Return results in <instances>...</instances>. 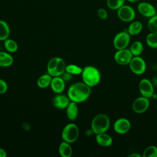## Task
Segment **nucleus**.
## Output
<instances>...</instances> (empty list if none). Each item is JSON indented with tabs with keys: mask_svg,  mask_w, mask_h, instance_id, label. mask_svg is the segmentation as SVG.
Segmentation results:
<instances>
[{
	"mask_svg": "<svg viewBox=\"0 0 157 157\" xmlns=\"http://www.w3.org/2000/svg\"><path fill=\"white\" fill-rule=\"evenodd\" d=\"M91 93L90 86L84 82H77L69 86L67 90V96L71 101L80 103L88 99Z\"/></svg>",
	"mask_w": 157,
	"mask_h": 157,
	"instance_id": "f257e3e1",
	"label": "nucleus"
},
{
	"mask_svg": "<svg viewBox=\"0 0 157 157\" xmlns=\"http://www.w3.org/2000/svg\"><path fill=\"white\" fill-rule=\"evenodd\" d=\"M81 74L83 82L91 88L98 85L101 81L100 72L94 66H87L85 67Z\"/></svg>",
	"mask_w": 157,
	"mask_h": 157,
	"instance_id": "f03ea898",
	"label": "nucleus"
},
{
	"mask_svg": "<svg viewBox=\"0 0 157 157\" xmlns=\"http://www.w3.org/2000/svg\"><path fill=\"white\" fill-rule=\"evenodd\" d=\"M110 120L109 117L104 113L96 115L92 120L91 129L95 134L106 132L109 129Z\"/></svg>",
	"mask_w": 157,
	"mask_h": 157,
	"instance_id": "7ed1b4c3",
	"label": "nucleus"
},
{
	"mask_svg": "<svg viewBox=\"0 0 157 157\" xmlns=\"http://www.w3.org/2000/svg\"><path fill=\"white\" fill-rule=\"evenodd\" d=\"M66 63L63 58L54 57L50 59L47 64V72L52 77L61 76L65 72Z\"/></svg>",
	"mask_w": 157,
	"mask_h": 157,
	"instance_id": "20e7f679",
	"label": "nucleus"
},
{
	"mask_svg": "<svg viewBox=\"0 0 157 157\" xmlns=\"http://www.w3.org/2000/svg\"><path fill=\"white\" fill-rule=\"evenodd\" d=\"M79 136V130L78 126L74 123H69L66 124L61 132V137L63 141L69 144L75 142Z\"/></svg>",
	"mask_w": 157,
	"mask_h": 157,
	"instance_id": "39448f33",
	"label": "nucleus"
},
{
	"mask_svg": "<svg viewBox=\"0 0 157 157\" xmlns=\"http://www.w3.org/2000/svg\"><path fill=\"white\" fill-rule=\"evenodd\" d=\"M131 41V35L126 31H121L115 34L113 39V45L117 50L127 48Z\"/></svg>",
	"mask_w": 157,
	"mask_h": 157,
	"instance_id": "423d86ee",
	"label": "nucleus"
},
{
	"mask_svg": "<svg viewBox=\"0 0 157 157\" xmlns=\"http://www.w3.org/2000/svg\"><path fill=\"white\" fill-rule=\"evenodd\" d=\"M128 66L131 71L137 75H140L144 74L147 69L145 61L140 56H133Z\"/></svg>",
	"mask_w": 157,
	"mask_h": 157,
	"instance_id": "0eeeda50",
	"label": "nucleus"
},
{
	"mask_svg": "<svg viewBox=\"0 0 157 157\" xmlns=\"http://www.w3.org/2000/svg\"><path fill=\"white\" fill-rule=\"evenodd\" d=\"M117 15L121 21L131 22L136 17V12L131 6L124 4L117 10Z\"/></svg>",
	"mask_w": 157,
	"mask_h": 157,
	"instance_id": "6e6552de",
	"label": "nucleus"
},
{
	"mask_svg": "<svg viewBox=\"0 0 157 157\" xmlns=\"http://www.w3.org/2000/svg\"><path fill=\"white\" fill-rule=\"evenodd\" d=\"M133 55L129 49L127 48L117 50L113 56L115 61L121 66L128 65Z\"/></svg>",
	"mask_w": 157,
	"mask_h": 157,
	"instance_id": "1a4fd4ad",
	"label": "nucleus"
},
{
	"mask_svg": "<svg viewBox=\"0 0 157 157\" xmlns=\"http://www.w3.org/2000/svg\"><path fill=\"white\" fill-rule=\"evenodd\" d=\"M149 98L141 96L134 100L132 104V109L135 113L140 114L146 112L149 108Z\"/></svg>",
	"mask_w": 157,
	"mask_h": 157,
	"instance_id": "9d476101",
	"label": "nucleus"
},
{
	"mask_svg": "<svg viewBox=\"0 0 157 157\" xmlns=\"http://www.w3.org/2000/svg\"><path fill=\"white\" fill-rule=\"evenodd\" d=\"M154 86L151 81L148 78H144L139 82V90L141 96L150 98L154 94Z\"/></svg>",
	"mask_w": 157,
	"mask_h": 157,
	"instance_id": "9b49d317",
	"label": "nucleus"
},
{
	"mask_svg": "<svg viewBox=\"0 0 157 157\" xmlns=\"http://www.w3.org/2000/svg\"><path fill=\"white\" fill-rule=\"evenodd\" d=\"M131 127L130 121L126 118H119L113 123V129L117 134H125L129 132Z\"/></svg>",
	"mask_w": 157,
	"mask_h": 157,
	"instance_id": "f8f14e48",
	"label": "nucleus"
},
{
	"mask_svg": "<svg viewBox=\"0 0 157 157\" xmlns=\"http://www.w3.org/2000/svg\"><path fill=\"white\" fill-rule=\"evenodd\" d=\"M137 7L139 13L144 17L150 18L156 14V8L150 2H140Z\"/></svg>",
	"mask_w": 157,
	"mask_h": 157,
	"instance_id": "ddd939ff",
	"label": "nucleus"
},
{
	"mask_svg": "<svg viewBox=\"0 0 157 157\" xmlns=\"http://www.w3.org/2000/svg\"><path fill=\"white\" fill-rule=\"evenodd\" d=\"M70 102L71 100L67 96L60 94V93L55 96L53 99V105L58 109H66Z\"/></svg>",
	"mask_w": 157,
	"mask_h": 157,
	"instance_id": "4468645a",
	"label": "nucleus"
},
{
	"mask_svg": "<svg viewBox=\"0 0 157 157\" xmlns=\"http://www.w3.org/2000/svg\"><path fill=\"white\" fill-rule=\"evenodd\" d=\"M50 86L52 91L55 93H61L65 88V81L60 76L54 77L52 78Z\"/></svg>",
	"mask_w": 157,
	"mask_h": 157,
	"instance_id": "2eb2a0df",
	"label": "nucleus"
},
{
	"mask_svg": "<svg viewBox=\"0 0 157 157\" xmlns=\"http://www.w3.org/2000/svg\"><path fill=\"white\" fill-rule=\"evenodd\" d=\"M96 141L98 145L104 147H108L112 145V137L106 132L96 134Z\"/></svg>",
	"mask_w": 157,
	"mask_h": 157,
	"instance_id": "dca6fc26",
	"label": "nucleus"
},
{
	"mask_svg": "<svg viewBox=\"0 0 157 157\" xmlns=\"http://www.w3.org/2000/svg\"><path fill=\"white\" fill-rule=\"evenodd\" d=\"M143 29V25L139 21H132L129 24L127 32L131 36H136L141 33Z\"/></svg>",
	"mask_w": 157,
	"mask_h": 157,
	"instance_id": "f3484780",
	"label": "nucleus"
},
{
	"mask_svg": "<svg viewBox=\"0 0 157 157\" xmlns=\"http://www.w3.org/2000/svg\"><path fill=\"white\" fill-rule=\"evenodd\" d=\"M78 109L77 103L71 101L66 108V115L68 119L71 121L75 120L78 116Z\"/></svg>",
	"mask_w": 157,
	"mask_h": 157,
	"instance_id": "a211bd4d",
	"label": "nucleus"
},
{
	"mask_svg": "<svg viewBox=\"0 0 157 157\" xmlns=\"http://www.w3.org/2000/svg\"><path fill=\"white\" fill-rule=\"evenodd\" d=\"M58 151L60 156L62 157H70L72 155V149L69 143L63 141L60 143L58 148Z\"/></svg>",
	"mask_w": 157,
	"mask_h": 157,
	"instance_id": "6ab92c4d",
	"label": "nucleus"
},
{
	"mask_svg": "<svg viewBox=\"0 0 157 157\" xmlns=\"http://www.w3.org/2000/svg\"><path fill=\"white\" fill-rule=\"evenodd\" d=\"M13 63L12 56L4 52H0V67H9Z\"/></svg>",
	"mask_w": 157,
	"mask_h": 157,
	"instance_id": "aec40b11",
	"label": "nucleus"
},
{
	"mask_svg": "<svg viewBox=\"0 0 157 157\" xmlns=\"http://www.w3.org/2000/svg\"><path fill=\"white\" fill-rule=\"evenodd\" d=\"M10 34V27L8 23L0 20V40L4 41L8 39Z\"/></svg>",
	"mask_w": 157,
	"mask_h": 157,
	"instance_id": "412c9836",
	"label": "nucleus"
},
{
	"mask_svg": "<svg viewBox=\"0 0 157 157\" xmlns=\"http://www.w3.org/2000/svg\"><path fill=\"white\" fill-rule=\"evenodd\" d=\"M52 77L49 74H45L39 77L37 81V85L40 88H45L50 85Z\"/></svg>",
	"mask_w": 157,
	"mask_h": 157,
	"instance_id": "4be33fe9",
	"label": "nucleus"
},
{
	"mask_svg": "<svg viewBox=\"0 0 157 157\" xmlns=\"http://www.w3.org/2000/svg\"><path fill=\"white\" fill-rule=\"evenodd\" d=\"M129 50L131 52L133 56H140L144 50L143 44L139 40L134 41L130 46Z\"/></svg>",
	"mask_w": 157,
	"mask_h": 157,
	"instance_id": "5701e85b",
	"label": "nucleus"
},
{
	"mask_svg": "<svg viewBox=\"0 0 157 157\" xmlns=\"http://www.w3.org/2000/svg\"><path fill=\"white\" fill-rule=\"evenodd\" d=\"M4 47L9 53H15L18 50V44L13 39H7L4 40Z\"/></svg>",
	"mask_w": 157,
	"mask_h": 157,
	"instance_id": "b1692460",
	"label": "nucleus"
},
{
	"mask_svg": "<svg viewBox=\"0 0 157 157\" xmlns=\"http://www.w3.org/2000/svg\"><path fill=\"white\" fill-rule=\"evenodd\" d=\"M146 44L152 48H157V34L150 33L145 38Z\"/></svg>",
	"mask_w": 157,
	"mask_h": 157,
	"instance_id": "393cba45",
	"label": "nucleus"
},
{
	"mask_svg": "<svg viewBox=\"0 0 157 157\" xmlns=\"http://www.w3.org/2000/svg\"><path fill=\"white\" fill-rule=\"evenodd\" d=\"M83 69L74 64H70L66 66L65 71L72 75H80L82 72Z\"/></svg>",
	"mask_w": 157,
	"mask_h": 157,
	"instance_id": "a878e982",
	"label": "nucleus"
},
{
	"mask_svg": "<svg viewBox=\"0 0 157 157\" xmlns=\"http://www.w3.org/2000/svg\"><path fill=\"white\" fill-rule=\"evenodd\" d=\"M126 0H106V4L109 9L111 10H118L124 4Z\"/></svg>",
	"mask_w": 157,
	"mask_h": 157,
	"instance_id": "bb28decb",
	"label": "nucleus"
},
{
	"mask_svg": "<svg viewBox=\"0 0 157 157\" xmlns=\"http://www.w3.org/2000/svg\"><path fill=\"white\" fill-rule=\"evenodd\" d=\"M143 157H157V147L150 145L147 147L143 152Z\"/></svg>",
	"mask_w": 157,
	"mask_h": 157,
	"instance_id": "cd10ccee",
	"label": "nucleus"
},
{
	"mask_svg": "<svg viewBox=\"0 0 157 157\" xmlns=\"http://www.w3.org/2000/svg\"><path fill=\"white\" fill-rule=\"evenodd\" d=\"M147 26L151 33L157 34V14L149 18Z\"/></svg>",
	"mask_w": 157,
	"mask_h": 157,
	"instance_id": "c85d7f7f",
	"label": "nucleus"
},
{
	"mask_svg": "<svg viewBox=\"0 0 157 157\" xmlns=\"http://www.w3.org/2000/svg\"><path fill=\"white\" fill-rule=\"evenodd\" d=\"M98 16L102 20H106L108 17V12L104 8H99L97 11Z\"/></svg>",
	"mask_w": 157,
	"mask_h": 157,
	"instance_id": "c756f323",
	"label": "nucleus"
},
{
	"mask_svg": "<svg viewBox=\"0 0 157 157\" xmlns=\"http://www.w3.org/2000/svg\"><path fill=\"white\" fill-rule=\"evenodd\" d=\"M8 89L7 83L2 79L0 78V94L5 93Z\"/></svg>",
	"mask_w": 157,
	"mask_h": 157,
	"instance_id": "7c9ffc66",
	"label": "nucleus"
},
{
	"mask_svg": "<svg viewBox=\"0 0 157 157\" xmlns=\"http://www.w3.org/2000/svg\"><path fill=\"white\" fill-rule=\"evenodd\" d=\"M72 74H69V73H68V72H64L63 74V80L65 81V82H68V81H69L71 79V78H72Z\"/></svg>",
	"mask_w": 157,
	"mask_h": 157,
	"instance_id": "2f4dec72",
	"label": "nucleus"
},
{
	"mask_svg": "<svg viewBox=\"0 0 157 157\" xmlns=\"http://www.w3.org/2000/svg\"><path fill=\"white\" fill-rule=\"evenodd\" d=\"M7 156L6 151L2 148H0V157H6Z\"/></svg>",
	"mask_w": 157,
	"mask_h": 157,
	"instance_id": "473e14b6",
	"label": "nucleus"
},
{
	"mask_svg": "<svg viewBox=\"0 0 157 157\" xmlns=\"http://www.w3.org/2000/svg\"><path fill=\"white\" fill-rule=\"evenodd\" d=\"M151 83L153 84V85L154 86V87H156L157 86V77L156 76H154L152 78L151 80Z\"/></svg>",
	"mask_w": 157,
	"mask_h": 157,
	"instance_id": "72a5a7b5",
	"label": "nucleus"
},
{
	"mask_svg": "<svg viewBox=\"0 0 157 157\" xmlns=\"http://www.w3.org/2000/svg\"><path fill=\"white\" fill-rule=\"evenodd\" d=\"M128 157H142V156L140 154L134 152V153H131L130 155H129Z\"/></svg>",
	"mask_w": 157,
	"mask_h": 157,
	"instance_id": "f704fd0d",
	"label": "nucleus"
},
{
	"mask_svg": "<svg viewBox=\"0 0 157 157\" xmlns=\"http://www.w3.org/2000/svg\"><path fill=\"white\" fill-rule=\"evenodd\" d=\"M126 1H128V2H133V3H134V2H140L142 0H126Z\"/></svg>",
	"mask_w": 157,
	"mask_h": 157,
	"instance_id": "c9c22d12",
	"label": "nucleus"
},
{
	"mask_svg": "<svg viewBox=\"0 0 157 157\" xmlns=\"http://www.w3.org/2000/svg\"><path fill=\"white\" fill-rule=\"evenodd\" d=\"M156 124H157V119H156Z\"/></svg>",
	"mask_w": 157,
	"mask_h": 157,
	"instance_id": "e433bc0d",
	"label": "nucleus"
},
{
	"mask_svg": "<svg viewBox=\"0 0 157 157\" xmlns=\"http://www.w3.org/2000/svg\"><path fill=\"white\" fill-rule=\"evenodd\" d=\"M156 14H157V9H156Z\"/></svg>",
	"mask_w": 157,
	"mask_h": 157,
	"instance_id": "4c0bfd02",
	"label": "nucleus"
}]
</instances>
